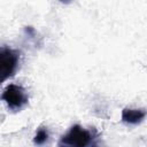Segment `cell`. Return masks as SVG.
I'll return each instance as SVG.
<instances>
[{"mask_svg":"<svg viewBox=\"0 0 147 147\" xmlns=\"http://www.w3.org/2000/svg\"><path fill=\"white\" fill-rule=\"evenodd\" d=\"M20 61V52L9 47H0V84L11 77Z\"/></svg>","mask_w":147,"mask_h":147,"instance_id":"7a4b0ae2","label":"cell"},{"mask_svg":"<svg viewBox=\"0 0 147 147\" xmlns=\"http://www.w3.org/2000/svg\"><path fill=\"white\" fill-rule=\"evenodd\" d=\"M146 117V110L141 109H132V108H124L122 110V121L126 124H138L144 121Z\"/></svg>","mask_w":147,"mask_h":147,"instance_id":"277c9868","label":"cell"},{"mask_svg":"<svg viewBox=\"0 0 147 147\" xmlns=\"http://www.w3.org/2000/svg\"><path fill=\"white\" fill-rule=\"evenodd\" d=\"M96 134L98 132L94 129L88 131L76 124L60 138L57 147H91L92 141Z\"/></svg>","mask_w":147,"mask_h":147,"instance_id":"6da1fadb","label":"cell"},{"mask_svg":"<svg viewBox=\"0 0 147 147\" xmlns=\"http://www.w3.org/2000/svg\"><path fill=\"white\" fill-rule=\"evenodd\" d=\"M47 139H48V131H47V129L46 127H40L37 131V133H36V136L33 138V144L37 145V146H41V145H44L47 141Z\"/></svg>","mask_w":147,"mask_h":147,"instance_id":"5b68a950","label":"cell"},{"mask_svg":"<svg viewBox=\"0 0 147 147\" xmlns=\"http://www.w3.org/2000/svg\"><path fill=\"white\" fill-rule=\"evenodd\" d=\"M1 99L7 103V107L11 111H20L29 101L25 90L15 84H10L5 88Z\"/></svg>","mask_w":147,"mask_h":147,"instance_id":"3957f363","label":"cell"}]
</instances>
